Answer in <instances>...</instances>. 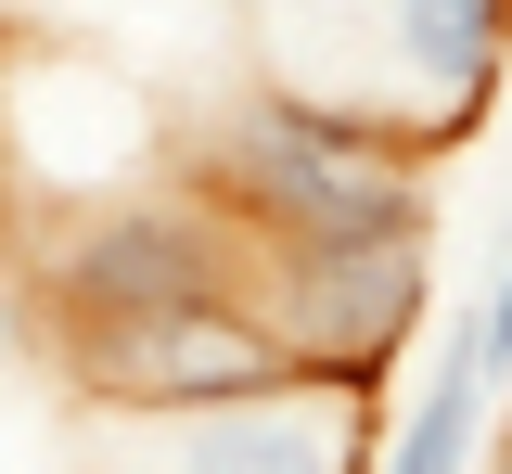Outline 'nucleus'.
Masks as SVG:
<instances>
[{
  "label": "nucleus",
  "instance_id": "6",
  "mask_svg": "<svg viewBox=\"0 0 512 474\" xmlns=\"http://www.w3.org/2000/svg\"><path fill=\"white\" fill-rule=\"evenodd\" d=\"M397 65L423 90V129H461L500 90V0H397Z\"/></svg>",
  "mask_w": 512,
  "mask_h": 474
},
{
  "label": "nucleus",
  "instance_id": "4",
  "mask_svg": "<svg viewBox=\"0 0 512 474\" xmlns=\"http://www.w3.org/2000/svg\"><path fill=\"white\" fill-rule=\"evenodd\" d=\"M359 423H372V385H346V372H282V385H256V398H231V410L154 423V462L141 474H372Z\"/></svg>",
  "mask_w": 512,
  "mask_h": 474
},
{
  "label": "nucleus",
  "instance_id": "1",
  "mask_svg": "<svg viewBox=\"0 0 512 474\" xmlns=\"http://www.w3.org/2000/svg\"><path fill=\"white\" fill-rule=\"evenodd\" d=\"M180 180L244 244H423L436 231L423 141L346 103H308V90H244Z\"/></svg>",
  "mask_w": 512,
  "mask_h": 474
},
{
  "label": "nucleus",
  "instance_id": "3",
  "mask_svg": "<svg viewBox=\"0 0 512 474\" xmlns=\"http://www.w3.org/2000/svg\"><path fill=\"white\" fill-rule=\"evenodd\" d=\"M244 308L269 321V346L295 372H346L372 385L423 321V244H256Z\"/></svg>",
  "mask_w": 512,
  "mask_h": 474
},
{
  "label": "nucleus",
  "instance_id": "2",
  "mask_svg": "<svg viewBox=\"0 0 512 474\" xmlns=\"http://www.w3.org/2000/svg\"><path fill=\"white\" fill-rule=\"evenodd\" d=\"M244 257L256 244L192 180H154V193H116V205H90L77 231H52L39 308H52L64 359H90V346L167 334V321H205V308H244Z\"/></svg>",
  "mask_w": 512,
  "mask_h": 474
},
{
  "label": "nucleus",
  "instance_id": "5",
  "mask_svg": "<svg viewBox=\"0 0 512 474\" xmlns=\"http://www.w3.org/2000/svg\"><path fill=\"white\" fill-rule=\"evenodd\" d=\"M500 359H512V295L474 282V295H461V334H448V372L423 385V410H410V436L384 449V474H461L474 462V436H487V410H500Z\"/></svg>",
  "mask_w": 512,
  "mask_h": 474
}]
</instances>
